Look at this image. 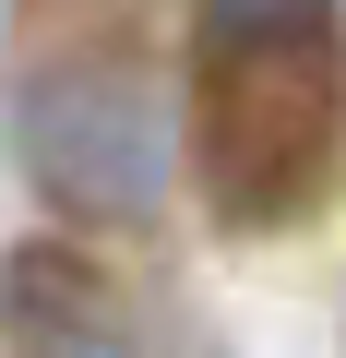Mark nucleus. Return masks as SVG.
Here are the masks:
<instances>
[{"instance_id":"nucleus-2","label":"nucleus","mask_w":346,"mask_h":358,"mask_svg":"<svg viewBox=\"0 0 346 358\" xmlns=\"http://www.w3.org/2000/svg\"><path fill=\"white\" fill-rule=\"evenodd\" d=\"M24 167L48 179L60 215H96V227H131L167 203V108L131 84V72H48L24 84Z\"/></svg>"},{"instance_id":"nucleus-3","label":"nucleus","mask_w":346,"mask_h":358,"mask_svg":"<svg viewBox=\"0 0 346 358\" xmlns=\"http://www.w3.org/2000/svg\"><path fill=\"white\" fill-rule=\"evenodd\" d=\"M0 334H13V358H131L120 299H108L96 263H72V251H24V263H13Z\"/></svg>"},{"instance_id":"nucleus-1","label":"nucleus","mask_w":346,"mask_h":358,"mask_svg":"<svg viewBox=\"0 0 346 358\" xmlns=\"http://www.w3.org/2000/svg\"><path fill=\"white\" fill-rule=\"evenodd\" d=\"M203 24V108H192V155L215 179V203L239 227L298 215L334 167V0H192Z\"/></svg>"}]
</instances>
